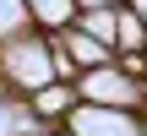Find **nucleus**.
Segmentation results:
<instances>
[{"label": "nucleus", "instance_id": "obj_1", "mask_svg": "<svg viewBox=\"0 0 147 136\" xmlns=\"http://www.w3.org/2000/svg\"><path fill=\"white\" fill-rule=\"evenodd\" d=\"M0 82H11L16 93H38L55 82V55H49V33L27 27L16 38L0 44Z\"/></svg>", "mask_w": 147, "mask_h": 136}, {"label": "nucleus", "instance_id": "obj_2", "mask_svg": "<svg viewBox=\"0 0 147 136\" xmlns=\"http://www.w3.org/2000/svg\"><path fill=\"white\" fill-rule=\"evenodd\" d=\"M55 44H60V55L71 60V71H76V76H82V71H98V65H109V60H115V49H109V44H98L93 33H82L76 22H65V27L55 33Z\"/></svg>", "mask_w": 147, "mask_h": 136}, {"label": "nucleus", "instance_id": "obj_3", "mask_svg": "<svg viewBox=\"0 0 147 136\" xmlns=\"http://www.w3.org/2000/svg\"><path fill=\"white\" fill-rule=\"evenodd\" d=\"M27 16H33L38 33H60L76 16V0H27Z\"/></svg>", "mask_w": 147, "mask_h": 136}, {"label": "nucleus", "instance_id": "obj_4", "mask_svg": "<svg viewBox=\"0 0 147 136\" xmlns=\"http://www.w3.org/2000/svg\"><path fill=\"white\" fill-rule=\"evenodd\" d=\"M125 5H131V11L142 16V27H147V0H125Z\"/></svg>", "mask_w": 147, "mask_h": 136}]
</instances>
